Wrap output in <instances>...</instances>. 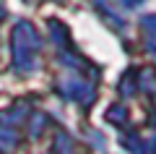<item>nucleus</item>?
I'll list each match as a JSON object with an SVG mask.
<instances>
[{"label":"nucleus","instance_id":"423d86ee","mask_svg":"<svg viewBox=\"0 0 156 154\" xmlns=\"http://www.w3.org/2000/svg\"><path fill=\"white\" fill-rule=\"evenodd\" d=\"M125 107H120V105H112L109 110H107V118H109V123H125Z\"/></svg>","mask_w":156,"mask_h":154},{"label":"nucleus","instance_id":"f03ea898","mask_svg":"<svg viewBox=\"0 0 156 154\" xmlns=\"http://www.w3.org/2000/svg\"><path fill=\"white\" fill-rule=\"evenodd\" d=\"M62 92H65V97L76 99L81 105H91V102H94V86L86 84V81H81V78H68V81L62 84Z\"/></svg>","mask_w":156,"mask_h":154},{"label":"nucleus","instance_id":"0eeeda50","mask_svg":"<svg viewBox=\"0 0 156 154\" xmlns=\"http://www.w3.org/2000/svg\"><path fill=\"white\" fill-rule=\"evenodd\" d=\"M140 26L146 29L148 39H156V16H146V18H140Z\"/></svg>","mask_w":156,"mask_h":154},{"label":"nucleus","instance_id":"6e6552de","mask_svg":"<svg viewBox=\"0 0 156 154\" xmlns=\"http://www.w3.org/2000/svg\"><path fill=\"white\" fill-rule=\"evenodd\" d=\"M133 73H128V76L122 78V84H120V94H122V97H130V94L135 92V84H133Z\"/></svg>","mask_w":156,"mask_h":154},{"label":"nucleus","instance_id":"9d476101","mask_svg":"<svg viewBox=\"0 0 156 154\" xmlns=\"http://www.w3.org/2000/svg\"><path fill=\"white\" fill-rule=\"evenodd\" d=\"M148 50L154 52V58H156V44H154V42H148Z\"/></svg>","mask_w":156,"mask_h":154},{"label":"nucleus","instance_id":"20e7f679","mask_svg":"<svg viewBox=\"0 0 156 154\" xmlns=\"http://www.w3.org/2000/svg\"><path fill=\"white\" fill-rule=\"evenodd\" d=\"M55 149H57V154H73L76 144H73V138H68L65 133H57V138H55Z\"/></svg>","mask_w":156,"mask_h":154},{"label":"nucleus","instance_id":"9b49d317","mask_svg":"<svg viewBox=\"0 0 156 154\" xmlns=\"http://www.w3.org/2000/svg\"><path fill=\"white\" fill-rule=\"evenodd\" d=\"M3 16H5V13H3V6H0V18H3Z\"/></svg>","mask_w":156,"mask_h":154},{"label":"nucleus","instance_id":"39448f33","mask_svg":"<svg viewBox=\"0 0 156 154\" xmlns=\"http://www.w3.org/2000/svg\"><path fill=\"white\" fill-rule=\"evenodd\" d=\"M50 32H52V39H55L57 44H65L68 42V34H65V26L57 21H50Z\"/></svg>","mask_w":156,"mask_h":154},{"label":"nucleus","instance_id":"f257e3e1","mask_svg":"<svg viewBox=\"0 0 156 154\" xmlns=\"http://www.w3.org/2000/svg\"><path fill=\"white\" fill-rule=\"evenodd\" d=\"M42 47L37 29L29 21H18L13 29V68L18 73H31L37 68V50Z\"/></svg>","mask_w":156,"mask_h":154},{"label":"nucleus","instance_id":"7ed1b4c3","mask_svg":"<svg viewBox=\"0 0 156 154\" xmlns=\"http://www.w3.org/2000/svg\"><path fill=\"white\" fill-rule=\"evenodd\" d=\"M18 141L16 131H11V128H0V152H8V149H13Z\"/></svg>","mask_w":156,"mask_h":154},{"label":"nucleus","instance_id":"1a4fd4ad","mask_svg":"<svg viewBox=\"0 0 156 154\" xmlns=\"http://www.w3.org/2000/svg\"><path fill=\"white\" fill-rule=\"evenodd\" d=\"M44 123H47V118H44V115H34L31 128H29V131H31V136H39V133L44 131Z\"/></svg>","mask_w":156,"mask_h":154}]
</instances>
